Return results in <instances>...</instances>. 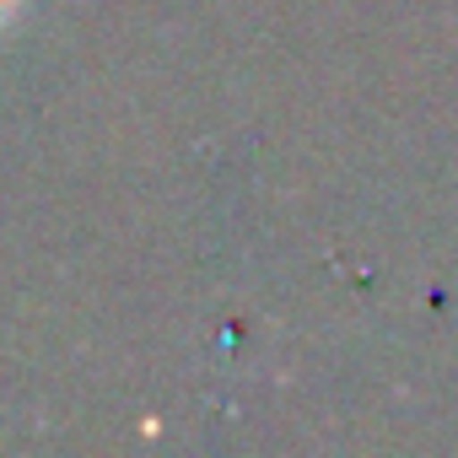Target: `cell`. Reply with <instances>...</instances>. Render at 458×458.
<instances>
[{
    "label": "cell",
    "mask_w": 458,
    "mask_h": 458,
    "mask_svg": "<svg viewBox=\"0 0 458 458\" xmlns=\"http://www.w3.org/2000/svg\"><path fill=\"white\" fill-rule=\"evenodd\" d=\"M22 6H28V0H0V28H12L22 17Z\"/></svg>",
    "instance_id": "obj_1"
}]
</instances>
